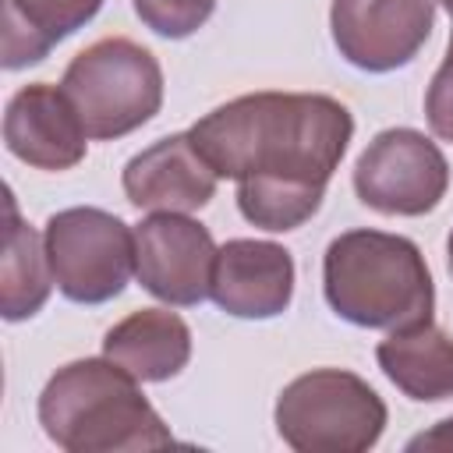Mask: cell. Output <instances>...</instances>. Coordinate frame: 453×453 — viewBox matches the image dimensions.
Returning a JSON list of instances; mask_svg holds the SVG:
<instances>
[{
	"label": "cell",
	"mask_w": 453,
	"mask_h": 453,
	"mask_svg": "<svg viewBox=\"0 0 453 453\" xmlns=\"http://www.w3.org/2000/svg\"><path fill=\"white\" fill-rule=\"evenodd\" d=\"M188 134L219 177L237 180L241 216L283 234L319 212L354 117L319 92H251L205 113Z\"/></svg>",
	"instance_id": "1"
},
{
	"label": "cell",
	"mask_w": 453,
	"mask_h": 453,
	"mask_svg": "<svg viewBox=\"0 0 453 453\" xmlns=\"http://www.w3.org/2000/svg\"><path fill=\"white\" fill-rule=\"evenodd\" d=\"M39 425L67 453H134L173 446L170 428L138 389V379L110 357L57 368L39 396Z\"/></svg>",
	"instance_id": "2"
},
{
	"label": "cell",
	"mask_w": 453,
	"mask_h": 453,
	"mask_svg": "<svg viewBox=\"0 0 453 453\" xmlns=\"http://www.w3.org/2000/svg\"><path fill=\"white\" fill-rule=\"evenodd\" d=\"M329 308L365 329H414L432 322L435 287L414 241L382 230H347L326 248Z\"/></svg>",
	"instance_id": "3"
},
{
	"label": "cell",
	"mask_w": 453,
	"mask_h": 453,
	"mask_svg": "<svg viewBox=\"0 0 453 453\" xmlns=\"http://www.w3.org/2000/svg\"><path fill=\"white\" fill-rule=\"evenodd\" d=\"M88 138H120L149 124L163 106L159 60L131 39H99L81 50L60 81Z\"/></svg>",
	"instance_id": "4"
},
{
	"label": "cell",
	"mask_w": 453,
	"mask_h": 453,
	"mask_svg": "<svg viewBox=\"0 0 453 453\" xmlns=\"http://www.w3.org/2000/svg\"><path fill=\"white\" fill-rule=\"evenodd\" d=\"M386 428L382 396L340 368H315L283 386L276 400V432L297 453H361Z\"/></svg>",
	"instance_id": "5"
},
{
	"label": "cell",
	"mask_w": 453,
	"mask_h": 453,
	"mask_svg": "<svg viewBox=\"0 0 453 453\" xmlns=\"http://www.w3.org/2000/svg\"><path fill=\"white\" fill-rule=\"evenodd\" d=\"M46 255L53 283L67 301L103 304L117 297L134 273V230L113 212L78 205L50 216Z\"/></svg>",
	"instance_id": "6"
},
{
	"label": "cell",
	"mask_w": 453,
	"mask_h": 453,
	"mask_svg": "<svg viewBox=\"0 0 453 453\" xmlns=\"http://www.w3.org/2000/svg\"><path fill=\"white\" fill-rule=\"evenodd\" d=\"M449 188V163L414 127H389L368 142L354 166L357 198L382 216H425Z\"/></svg>",
	"instance_id": "7"
},
{
	"label": "cell",
	"mask_w": 453,
	"mask_h": 453,
	"mask_svg": "<svg viewBox=\"0 0 453 453\" xmlns=\"http://www.w3.org/2000/svg\"><path fill=\"white\" fill-rule=\"evenodd\" d=\"M435 0H333L329 28L340 57L382 74L411 64L428 42Z\"/></svg>",
	"instance_id": "8"
},
{
	"label": "cell",
	"mask_w": 453,
	"mask_h": 453,
	"mask_svg": "<svg viewBox=\"0 0 453 453\" xmlns=\"http://www.w3.org/2000/svg\"><path fill=\"white\" fill-rule=\"evenodd\" d=\"M212 234L184 212H156L134 226V273L166 304H202L212 290Z\"/></svg>",
	"instance_id": "9"
},
{
	"label": "cell",
	"mask_w": 453,
	"mask_h": 453,
	"mask_svg": "<svg viewBox=\"0 0 453 453\" xmlns=\"http://www.w3.org/2000/svg\"><path fill=\"white\" fill-rule=\"evenodd\" d=\"M85 127L64 88L35 81L11 96L4 113V142L11 156L35 170H71L85 159Z\"/></svg>",
	"instance_id": "10"
},
{
	"label": "cell",
	"mask_w": 453,
	"mask_h": 453,
	"mask_svg": "<svg viewBox=\"0 0 453 453\" xmlns=\"http://www.w3.org/2000/svg\"><path fill=\"white\" fill-rule=\"evenodd\" d=\"M294 294V258L273 241H226L216 251L209 297L234 319H273Z\"/></svg>",
	"instance_id": "11"
},
{
	"label": "cell",
	"mask_w": 453,
	"mask_h": 453,
	"mask_svg": "<svg viewBox=\"0 0 453 453\" xmlns=\"http://www.w3.org/2000/svg\"><path fill=\"white\" fill-rule=\"evenodd\" d=\"M219 173L195 149L191 134H170L142 149L124 166V195L152 212H195L216 195Z\"/></svg>",
	"instance_id": "12"
},
{
	"label": "cell",
	"mask_w": 453,
	"mask_h": 453,
	"mask_svg": "<svg viewBox=\"0 0 453 453\" xmlns=\"http://www.w3.org/2000/svg\"><path fill=\"white\" fill-rule=\"evenodd\" d=\"M103 357L131 372L138 382H163L188 365L191 329L177 311L142 308L106 333Z\"/></svg>",
	"instance_id": "13"
},
{
	"label": "cell",
	"mask_w": 453,
	"mask_h": 453,
	"mask_svg": "<svg viewBox=\"0 0 453 453\" xmlns=\"http://www.w3.org/2000/svg\"><path fill=\"white\" fill-rule=\"evenodd\" d=\"M379 368L411 400H449L453 396V340L432 322L389 333L379 350Z\"/></svg>",
	"instance_id": "14"
},
{
	"label": "cell",
	"mask_w": 453,
	"mask_h": 453,
	"mask_svg": "<svg viewBox=\"0 0 453 453\" xmlns=\"http://www.w3.org/2000/svg\"><path fill=\"white\" fill-rule=\"evenodd\" d=\"M7 226H4V258H0V308L7 322H21L35 315L53 287V269L46 255V237H39L21 216L7 191L4 198Z\"/></svg>",
	"instance_id": "15"
},
{
	"label": "cell",
	"mask_w": 453,
	"mask_h": 453,
	"mask_svg": "<svg viewBox=\"0 0 453 453\" xmlns=\"http://www.w3.org/2000/svg\"><path fill=\"white\" fill-rule=\"evenodd\" d=\"M103 0H4V67L42 60L60 39L96 18Z\"/></svg>",
	"instance_id": "16"
},
{
	"label": "cell",
	"mask_w": 453,
	"mask_h": 453,
	"mask_svg": "<svg viewBox=\"0 0 453 453\" xmlns=\"http://www.w3.org/2000/svg\"><path fill=\"white\" fill-rule=\"evenodd\" d=\"M131 4L142 25L163 39H188L216 11V0H131Z\"/></svg>",
	"instance_id": "17"
},
{
	"label": "cell",
	"mask_w": 453,
	"mask_h": 453,
	"mask_svg": "<svg viewBox=\"0 0 453 453\" xmlns=\"http://www.w3.org/2000/svg\"><path fill=\"white\" fill-rule=\"evenodd\" d=\"M425 117H428L432 131H435L442 142H453V35H449L446 60L439 64V71H435V78H432V85H428Z\"/></svg>",
	"instance_id": "18"
},
{
	"label": "cell",
	"mask_w": 453,
	"mask_h": 453,
	"mask_svg": "<svg viewBox=\"0 0 453 453\" xmlns=\"http://www.w3.org/2000/svg\"><path fill=\"white\" fill-rule=\"evenodd\" d=\"M407 449H411V453H418V449H439V453H449V449H453V418H446V421H439L435 428L414 435V439L407 442Z\"/></svg>",
	"instance_id": "19"
},
{
	"label": "cell",
	"mask_w": 453,
	"mask_h": 453,
	"mask_svg": "<svg viewBox=\"0 0 453 453\" xmlns=\"http://www.w3.org/2000/svg\"><path fill=\"white\" fill-rule=\"evenodd\" d=\"M446 251H449V273H453V234H449V244H446Z\"/></svg>",
	"instance_id": "20"
},
{
	"label": "cell",
	"mask_w": 453,
	"mask_h": 453,
	"mask_svg": "<svg viewBox=\"0 0 453 453\" xmlns=\"http://www.w3.org/2000/svg\"><path fill=\"white\" fill-rule=\"evenodd\" d=\"M439 4H442V7L449 11V18H453V0H439Z\"/></svg>",
	"instance_id": "21"
}]
</instances>
